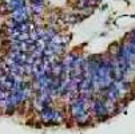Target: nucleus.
I'll use <instances>...</instances> for the list:
<instances>
[{"label":"nucleus","mask_w":135,"mask_h":134,"mask_svg":"<svg viewBox=\"0 0 135 134\" xmlns=\"http://www.w3.org/2000/svg\"><path fill=\"white\" fill-rule=\"evenodd\" d=\"M88 2H90V3H98L99 0H88Z\"/></svg>","instance_id":"nucleus-1"}]
</instances>
